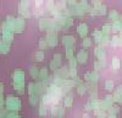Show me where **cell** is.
Returning a JSON list of instances; mask_svg holds the SVG:
<instances>
[{
  "mask_svg": "<svg viewBox=\"0 0 122 118\" xmlns=\"http://www.w3.org/2000/svg\"><path fill=\"white\" fill-rule=\"evenodd\" d=\"M120 65H121L120 59H118L117 57H115V58L112 59V68H114V69H118V68H120Z\"/></svg>",
  "mask_w": 122,
  "mask_h": 118,
  "instance_id": "1",
  "label": "cell"
},
{
  "mask_svg": "<svg viewBox=\"0 0 122 118\" xmlns=\"http://www.w3.org/2000/svg\"><path fill=\"white\" fill-rule=\"evenodd\" d=\"M105 87H106V90L111 91V90L114 88V83H112V81H106V83H105Z\"/></svg>",
  "mask_w": 122,
  "mask_h": 118,
  "instance_id": "2",
  "label": "cell"
},
{
  "mask_svg": "<svg viewBox=\"0 0 122 118\" xmlns=\"http://www.w3.org/2000/svg\"><path fill=\"white\" fill-rule=\"evenodd\" d=\"M78 59H79L78 62L84 63V62H86V54H84L83 52H79V53H78Z\"/></svg>",
  "mask_w": 122,
  "mask_h": 118,
  "instance_id": "3",
  "label": "cell"
},
{
  "mask_svg": "<svg viewBox=\"0 0 122 118\" xmlns=\"http://www.w3.org/2000/svg\"><path fill=\"white\" fill-rule=\"evenodd\" d=\"M43 58H44V53L43 52H37L36 53V59H37V60H43Z\"/></svg>",
  "mask_w": 122,
  "mask_h": 118,
  "instance_id": "4",
  "label": "cell"
},
{
  "mask_svg": "<svg viewBox=\"0 0 122 118\" xmlns=\"http://www.w3.org/2000/svg\"><path fill=\"white\" fill-rule=\"evenodd\" d=\"M84 28H86V27H84L83 25H82V26H78V33H79L81 36H86V32H87V31H84Z\"/></svg>",
  "mask_w": 122,
  "mask_h": 118,
  "instance_id": "5",
  "label": "cell"
},
{
  "mask_svg": "<svg viewBox=\"0 0 122 118\" xmlns=\"http://www.w3.org/2000/svg\"><path fill=\"white\" fill-rule=\"evenodd\" d=\"M72 101H73V96L71 95V96H67L66 97V105L70 106V105H72Z\"/></svg>",
  "mask_w": 122,
  "mask_h": 118,
  "instance_id": "6",
  "label": "cell"
},
{
  "mask_svg": "<svg viewBox=\"0 0 122 118\" xmlns=\"http://www.w3.org/2000/svg\"><path fill=\"white\" fill-rule=\"evenodd\" d=\"M92 44V41H90V38H86L84 41H83V46L84 47H89Z\"/></svg>",
  "mask_w": 122,
  "mask_h": 118,
  "instance_id": "7",
  "label": "cell"
},
{
  "mask_svg": "<svg viewBox=\"0 0 122 118\" xmlns=\"http://www.w3.org/2000/svg\"><path fill=\"white\" fill-rule=\"evenodd\" d=\"M103 30H104V32H105V33H109V32L111 31V26H110V25H104Z\"/></svg>",
  "mask_w": 122,
  "mask_h": 118,
  "instance_id": "8",
  "label": "cell"
},
{
  "mask_svg": "<svg viewBox=\"0 0 122 118\" xmlns=\"http://www.w3.org/2000/svg\"><path fill=\"white\" fill-rule=\"evenodd\" d=\"M84 90H86L84 86H78V90H77V92H78L79 95H83V94H84Z\"/></svg>",
  "mask_w": 122,
  "mask_h": 118,
  "instance_id": "9",
  "label": "cell"
},
{
  "mask_svg": "<svg viewBox=\"0 0 122 118\" xmlns=\"http://www.w3.org/2000/svg\"><path fill=\"white\" fill-rule=\"evenodd\" d=\"M72 55H73V51H72V49H67V58L72 59Z\"/></svg>",
  "mask_w": 122,
  "mask_h": 118,
  "instance_id": "10",
  "label": "cell"
},
{
  "mask_svg": "<svg viewBox=\"0 0 122 118\" xmlns=\"http://www.w3.org/2000/svg\"><path fill=\"white\" fill-rule=\"evenodd\" d=\"M105 98H106V101H110V103H111V102H112V101H114V97H112V96H111V95H107V96H106Z\"/></svg>",
  "mask_w": 122,
  "mask_h": 118,
  "instance_id": "11",
  "label": "cell"
},
{
  "mask_svg": "<svg viewBox=\"0 0 122 118\" xmlns=\"http://www.w3.org/2000/svg\"><path fill=\"white\" fill-rule=\"evenodd\" d=\"M40 114H45V107L40 106Z\"/></svg>",
  "mask_w": 122,
  "mask_h": 118,
  "instance_id": "12",
  "label": "cell"
},
{
  "mask_svg": "<svg viewBox=\"0 0 122 118\" xmlns=\"http://www.w3.org/2000/svg\"><path fill=\"white\" fill-rule=\"evenodd\" d=\"M36 70H37V69H36V68H33L32 70H30V74H33V75L36 76V75H37V71H36Z\"/></svg>",
  "mask_w": 122,
  "mask_h": 118,
  "instance_id": "13",
  "label": "cell"
},
{
  "mask_svg": "<svg viewBox=\"0 0 122 118\" xmlns=\"http://www.w3.org/2000/svg\"><path fill=\"white\" fill-rule=\"evenodd\" d=\"M70 74L72 75V76H76V74H77V73H76V70H75V69H72V70L70 71Z\"/></svg>",
  "mask_w": 122,
  "mask_h": 118,
  "instance_id": "14",
  "label": "cell"
},
{
  "mask_svg": "<svg viewBox=\"0 0 122 118\" xmlns=\"http://www.w3.org/2000/svg\"><path fill=\"white\" fill-rule=\"evenodd\" d=\"M90 107H92V106H90V102H88V103L86 105V110H87V111H89V108H90Z\"/></svg>",
  "mask_w": 122,
  "mask_h": 118,
  "instance_id": "15",
  "label": "cell"
},
{
  "mask_svg": "<svg viewBox=\"0 0 122 118\" xmlns=\"http://www.w3.org/2000/svg\"><path fill=\"white\" fill-rule=\"evenodd\" d=\"M55 58H56V59H61V55H60V54H55Z\"/></svg>",
  "mask_w": 122,
  "mask_h": 118,
  "instance_id": "16",
  "label": "cell"
},
{
  "mask_svg": "<svg viewBox=\"0 0 122 118\" xmlns=\"http://www.w3.org/2000/svg\"><path fill=\"white\" fill-rule=\"evenodd\" d=\"M83 118H89V116H88L87 113H84V114H83Z\"/></svg>",
  "mask_w": 122,
  "mask_h": 118,
  "instance_id": "17",
  "label": "cell"
},
{
  "mask_svg": "<svg viewBox=\"0 0 122 118\" xmlns=\"http://www.w3.org/2000/svg\"><path fill=\"white\" fill-rule=\"evenodd\" d=\"M120 18H121V20H122V16H120Z\"/></svg>",
  "mask_w": 122,
  "mask_h": 118,
  "instance_id": "18",
  "label": "cell"
},
{
  "mask_svg": "<svg viewBox=\"0 0 122 118\" xmlns=\"http://www.w3.org/2000/svg\"><path fill=\"white\" fill-rule=\"evenodd\" d=\"M121 36H122V32H121Z\"/></svg>",
  "mask_w": 122,
  "mask_h": 118,
  "instance_id": "19",
  "label": "cell"
}]
</instances>
